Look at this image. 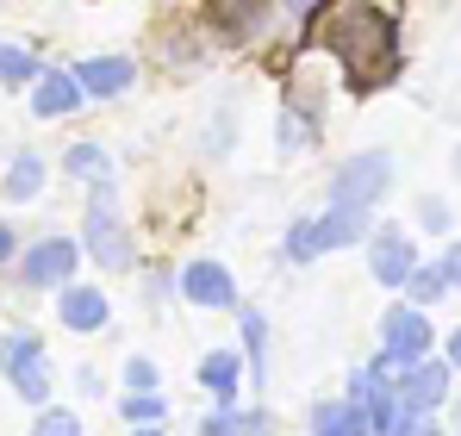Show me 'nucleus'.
<instances>
[{
	"label": "nucleus",
	"instance_id": "29",
	"mask_svg": "<svg viewBox=\"0 0 461 436\" xmlns=\"http://www.w3.org/2000/svg\"><path fill=\"white\" fill-rule=\"evenodd\" d=\"M32 431H44V436H76L81 418L69 412V405H50V399H44V405H38V418H32Z\"/></svg>",
	"mask_w": 461,
	"mask_h": 436
},
{
	"label": "nucleus",
	"instance_id": "1",
	"mask_svg": "<svg viewBox=\"0 0 461 436\" xmlns=\"http://www.w3.org/2000/svg\"><path fill=\"white\" fill-rule=\"evenodd\" d=\"M312 32H318V50L343 69L349 94H381L405 69V38L393 13H381L375 0H330Z\"/></svg>",
	"mask_w": 461,
	"mask_h": 436
},
{
	"label": "nucleus",
	"instance_id": "30",
	"mask_svg": "<svg viewBox=\"0 0 461 436\" xmlns=\"http://www.w3.org/2000/svg\"><path fill=\"white\" fill-rule=\"evenodd\" d=\"M125 386H162V362L150 356H125V374H119Z\"/></svg>",
	"mask_w": 461,
	"mask_h": 436
},
{
	"label": "nucleus",
	"instance_id": "12",
	"mask_svg": "<svg viewBox=\"0 0 461 436\" xmlns=\"http://www.w3.org/2000/svg\"><path fill=\"white\" fill-rule=\"evenodd\" d=\"M25 100H32V119H76L81 106H87V87H81V75L69 63H50V69H38V81L25 87Z\"/></svg>",
	"mask_w": 461,
	"mask_h": 436
},
{
	"label": "nucleus",
	"instance_id": "38",
	"mask_svg": "<svg viewBox=\"0 0 461 436\" xmlns=\"http://www.w3.org/2000/svg\"><path fill=\"white\" fill-rule=\"evenodd\" d=\"M449 424H456V431H461V399H456V405H449Z\"/></svg>",
	"mask_w": 461,
	"mask_h": 436
},
{
	"label": "nucleus",
	"instance_id": "3",
	"mask_svg": "<svg viewBox=\"0 0 461 436\" xmlns=\"http://www.w3.org/2000/svg\"><path fill=\"white\" fill-rule=\"evenodd\" d=\"M81 262H87L81 237H69V231H44V237L19 243L13 281H19L25 293H57V287H69V281L81 275Z\"/></svg>",
	"mask_w": 461,
	"mask_h": 436
},
{
	"label": "nucleus",
	"instance_id": "27",
	"mask_svg": "<svg viewBox=\"0 0 461 436\" xmlns=\"http://www.w3.org/2000/svg\"><path fill=\"white\" fill-rule=\"evenodd\" d=\"M405 299H418V305H437V299H443V293H449V281H443V268H437V256H430V262H418V268H411V275H405Z\"/></svg>",
	"mask_w": 461,
	"mask_h": 436
},
{
	"label": "nucleus",
	"instance_id": "11",
	"mask_svg": "<svg viewBox=\"0 0 461 436\" xmlns=\"http://www.w3.org/2000/svg\"><path fill=\"white\" fill-rule=\"evenodd\" d=\"M449 380H456V368H449V356H418V362H405L399 374H393V393L405 399V405H418V412H443L449 405Z\"/></svg>",
	"mask_w": 461,
	"mask_h": 436
},
{
	"label": "nucleus",
	"instance_id": "24",
	"mask_svg": "<svg viewBox=\"0 0 461 436\" xmlns=\"http://www.w3.org/2000/svg\"><path fill=\"white\" fill-rule=\"evenodd\" d=\"M275 132H281V138H275V150H281V156H306V150L318 144V125H312L300 106H287V100H281V119H275Z\"/></svg>",
	"mask_w": 461,
	"mask_h": 436
},
{
	"label": "nucleus",
	"instance_id": "19",
	"mask_svg": "<svg viewBox=\"0 0 461 436\" xmlns=\"http://www.w3.org/2000/svg\"><path fill=\"white\" fill-rule=\"evenodd\" d=\"M324 237H330V250H356V243H368V231H375V206H337V200H324Z\"/></svg>",
	"mask_w": 461,
	"mask_h": 436
},
{
	"label": "nucleus",
	"instance_id": "23",
	"mask_svg": "<svg viewBox=\"0 0 461 436\" xmlns=\"http://www.w3.org/2000/svg\"><path fill=\"white\" fill-rule=\"evenodd\" d=\"M38 69H44V63H38L32 44H0V87H6V94H25V87L38 81Z\"/></svg>",
	"mask_w": 461,
	"mask_h": 436
},
{
	"label": "nucleus",
	"instance_id": "8",
	"mask_svg": "<svg viewBox=\"0 0 461 436\" xmlns=\"http://www.w3.org/2000/svg\"><path fill=\"white\" fill-rule=\"evenodd\" d=\"M437 350V324H430V305H418V299H393L381 312V356L393 368L418 362V356H430Z\"/></svg>",
	"mask_w": 461,
	"mask_h": 436
},
{
	"label": "nucleus",
	"instance_id": "7",
	"mask_svg": "<svg viewBox=\"0 0 461 436\" xmlns=\"http://www.w3.org/2000/svg\"><path fill=\"white\" fill-rule=\"evenodd\" d=\"M362 256H368V275H375V287L399 293V287H405V275H411V268L424 262V250H418V224H399V218H375V231H368Z\"/></svg>",
	"mask_w": 461,
	"mask_h": 436
},
{
	"label": "nucleus",
	"instance_id": "9",
	"mask_svg": "<svg viewBox=\"0 0 461 436\" xmlns=\"http://www.w3.org/2000/svg\"><path fill=\"white\" fill-rule=\"evenodd\" d=\"M181 305H194V312H237L243 287H237V275L219 256H194V262H181Z\"/></svg>",
	"mask_w": 461,
	"mask_h": 436
},
{
	"label": "nucleus",
	"instance_id": "37",
	"mask_svg": "<svg viewBox=\"0 0 461 436\" xmlns=\"http://www.w3.org/2000/svg\"><path fill=\"white\" fill-rule=\"evenodd\" d=\"M449 175H456V181H461V150H456V156H449Z\"/></svg>",
	"mask_w": 461,
	"mask_h": 436
},
{
	"label": "nucleus",
	"instance_id": "17",
	"mask_svg": "<svg viewBox=\"0 0 461 436\" xmlns=\"http://www.w3.org/2000/svg\"><path fill=\"white\" fill-rule=\"evenodd\" d=\"M318 256H330V237H324V218H318V213H300V218H287V231H281V262H287V268H312Z\"/></svg>",
	"mask_w": 461,
	"mask_h": 436
},
{
	"label": "nucleus",
	"instance_id": "21",
	"mask_svg": "<svg viewBox=\"0 0 461 436\" xmlns=\"http://www.w3.org/2000/svg\"><path fill=\"white\" fill-rule=\"evenodd\" d=\"M119 418H125L131 431H162V424L175 418V405L162 399V386H125V399H119Z\"/></svg>",
	"mask_w": 461,
	"mask_h": 436
},
{
	"label": "nucleus",
	"instance_id": "35",
	"mask_svg": "<svg viewBox=\"0 0 461 436\" xmlns=\"http://www.w3.org/2000/svg\"><path fill=\"white\" fill-rule=\"evenodd\" d=\"M13 256H19V231H13V224L0 218V275L13 268Z\"/></svg>",
	"mask_w": 461,
	"mask_h": 436
},
{
	"label": "nucleus",
	"instance_id": "15",
	"mask_svg": "<svg viewBox=\"0 0 461 436\" xmlns=\"http://www.w3.org/2000/svg\"><path fill=\"white\" fill-rule=\"evenodd\" d=\"M230 318H237V350H243V368H249V386L262 393L268 386V312L243 299Z\"/></svg>",
	"mask_w": 461,
	"mask_h": 436
},
{
	"label": "nucleus",
	"instance_id": "2",
	"mask_svg": "<svg viewBox=\"0 0 461 436\" xmlns=\"http://www.w3.org/2000/svg\"><path fill=\"white\" fill-rule=\"evenodd\" d=\"M0 374H6V386L38 412V405L57 393V368H50V343H44V331H32V324H6V331H0Z\"/></svg>",
	"mask_w": 461,
	"mask_h": 436
},
{
	"label": "nucleus",
	"instance_id": "36",
	"mask_svg": "<svg viewBox=\"0 0 461 436\" xmlns=\"http://www.w3.org/2000/svg\"><path fill=\"white\" fill-rule=\"evenodd\" d=\"M443 356H449V368H456V374H461V324H456V331H449V337H443Z\"/></svg>",
	"mask_w": 461,
	"mask_h": 436
},
{
	"label": "nucleus",
	"instance_id": "20",
	"mask_svg": "<svg viewBox=\"0 0 461 436\" xmlns=\"http://www.w3.org/2000/svg\"><path fill=\"white\" fill-rule=\"evenodd\" d=\"M275 424V412L256 399V405H243V399H230V405H212L206 418H200V431L206 436H243V431H268Z\"/></svg>",
	"mask_w": 461,
	"mask_h": 436
},
{
	"label": "nucleus",
	"instance_id": "18",
	"mask_svg": "<svg viewBox=\"0 0 461 436\" xmlns=\"http://www.w3.org/2000/svg\"><path fill=\"white\" fill-rule=\"evenodd\" d=\"M44 181H50V162H44L38 150H19V156L6 162V175H0V200H6V206H32V200L44 194Z\"/></svg>",
	"mask_w": 461,
	"mask_h": 436
},
{
	"label": "nucleus",
	"instance_id": "28",
	"mask_svg": "<svg viewBox=\"0 0 461 436\" xmlns=\"http://www.w3.org/2000/svg\"><path fill=\"white\" fill-rule=\"evenodd\" d=\"M168 299H181V268H168V262H156L150 275H144V305L162 312Z\"/></svg>",
	"mask_w": 461,
	"mask_h": 436
},
{
	"label": "nucleus",
	"instance_id": "31",
	"mask_svg": "<svg viewBox=\"0 0 461 436\" xmlns=\"http://www.w3.org/2000/svg\"><path fill=\"white\" fill-rule=\"evenodd\" d=\"M230 125H237V106H219V119H212V138H206V156H225L230 150V138H237V132H230Z\"/></svg>",
	"mask_w": 461,
	"mask_h": 436
},
{
	"label": "nucleus",
	"instance_id": "5",
	"mask_svg": "<svg viewBox=\"0 0 461 436\" xmlns=\"http://www.w3.org/2000/svg\"><path fill=\"white\" fill-rule=\"evenodd\" d=\"M281 0H200V25L219 50H256L275 25Z\"/></svg>",
	"mask_w": 461,
	"mask_h": 436
},
{
	"label": "nucleus",
	"instance_id": "33",
	"mask_svg": "<svg viewBox=\"0 0 461 436\" xmlns=\"http://www.w3.org/2000/svg\"><path fill=\"white\" fill-rule=\"evenodd\" d=\"M324 6H330V0H281V13H287L294 25H318V19H324Z\"/></svg>",
	"mask_w": 461,
	"mask_h": 436
},
{
	"label": "nucleus",
	"instance_id": "26",
	"mask_svg": "<svg viewBox=\"0 0 461 436\" xmlns=\"http://www.w3.org/2000/svg\"><path fill=\"white\" fill-rule=\"evenodd\" d=\"M411 224H418L424 237H456V213H449L443 194H418V200H411Z\"/></svg>",
	"mask_w": 461,
	"mask_h": 436
},
{
	"label": "nucleus",
	"instance_id": "13",
	"mask_svg": "<svg viewBox=\"0 0 461 436\" xmlns=\"http://www.w3.org/2000/svg\"><path fill=\"white\" fill-rule=\"evenodd\" d=\"M81 75V87H87V100L94 106H106V100H125L131 87H138V57H125V50H100V57H81L69 63Z\"/></svg>",
	"mask_w": 461,
	"mask_h": 436
},
{
	"label": "nucleus",
	"instance_id": "10",
	"mask_svg": "<svg viewBox=\"0 0 461 436\" xmlns=\"http://www.w3.org/2000/svg\"><path fill=\"white\" fill-rule=\"evenodd\" d=\"M57 324L69 337H106L113 331V293L100 281H69L57 287Z\"/></svg>",
	"mask_w": 461,
	"mask_h": 436
},
{
	"label": "nucleus",
	"instance_id": "16",
	"mask_svg": "<svg viewBox=\"0 0 461 436\" xmlns=\"http://www.w3.org/2000/svg\"><path fill=\"white\" fill-rule=\"evenodd\" d=\"M306 424L324 436H362L375 431V418H368V405L362 399H349V393H337V399H312L306 405Z\"/></svg>",
	"mask_w": 461,
	"mask_h": 436
},
{
	"label": "nucleus",
	"instance_id": "6",
	"mask_svg": "<svg viewBox=\"0 0 461 436\" xmlns=\"http://www.w3.org/2000/svg\"><path fill=\"white\" fill-rule=\"evenodd\" d=\"M393 175H399L393 150H356V156L337 162L324 200H337V206H375V213H381V200L393 194Z\"/></svg>",
	"mask_w": 461,
	"mask_h": 436
},
{
	"label": "nucleus",
	"instance_id": "14",
	"mask_svg": "<svg viewBox=\"0 0 461 436\" xmlns=\"http://www.w3.org/2000/svg\"><path fill=\"white\" fill-rule=\"evenodd\" d=\"M194 380H200V393H206L212 405H230V399H243V386H249L243 350H206V356H200V368H194Z\"/></svg>",
	"mask_w": 461,
	"mask_h": 436
},
{
	"label": "nucleus",
	"instance_id": "22",
	"mask_svg": "<svg viewBox=\"0 0 461 436\" xmlns=\"http://www.w3.org/2000/svg\"><path fill=\"white\" fill-rule=\"evenodd\" d=\"M206 25L194 19V25H162V63L168 69H187V63H206Z\"/></svg>",
	"mask_w": 461,
	"mask_h": 436
},
{
	"label": "nucleus",
	"instance_id": "25",
	"mask_svg": "<svg viewBox=\"0 0 461 436\" xmlns=\"http://www.w3.org/2000/svg\"><path fill=\"white\" fill-rule=\"evenodd\" d=\"M100 168H113V156H106V144L81 138V144H69V150H63V181H94Z\"/></svg>",
	"mask_w": 461,
	"mask_h": 436
},
{
	"label": "nucleus",
	"instance_id": "4",
	"mask_svg": "<svg viewBox=\"0 0 461 436\" xmlns=\"http://www.w3.org/2000/svg\"><path fill=\"white\" fill-rule=\"evenodd\" d=\"M81 250L100 275H131L138 268V243H131V224L119 218V200H87L81 206Z\"/></svg>",
	"mask_w": 461,
	"mask_h": 436
},
{
	"label": "nucleus",
	"instance_id": "32",
	"mask_svg": "<svg viewBox=\"0 0 461 436\" xmlns=\"http://www.w3.org/2000/svg\"><path fill=\"white\" fill-rule=\"evenodd\" d=\"M437 268H443L449 293H461V237H443V250H437Z\"/></svg>",
	"mask_w": 461,
	"mask_h": 436
},
{
	"label": "nucleus",
	"instance_id": "34",
	"mask_svg": "<svg viewBox=\"0 0 461 436\" xmlns=\"http://www.w3.org/2000/svg\"><path fill=\"white\" fill-rule=\"evenodd\" d=\"M76 386L87 393V399H106V374H100L94 362H81V368H76Z\"/></svg>",
	"mask_w": 461,
	"mask_h": 436
}]
</instances>
